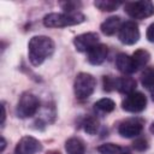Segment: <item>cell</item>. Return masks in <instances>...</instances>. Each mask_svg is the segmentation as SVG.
Masks as SVG:
<instances>
[{"label": "cell", "mask_w": 154, "mask_h": 154, "mask_svg": "<svg viewBox=\"0 0 154 154\" xmlns=\"http://www.w3.org/2000/svg\"><path fill=\"white\" fill-rule=\"evenodd\" d=\"M29 60L34 66L41 65L54 52V42L47 36H34L28 45Z\"/></svg>", "instance_id": "1"}, {"label": "cell", "mask_w": 154, "mask_h": 154, "mask_svg": "<svg viewBox=\"0 0 154 154\" xmlns=\"http://www.w3.org/2000/svg\"><path fill=\"white\" fill-rule=\"evenodd\" d=\"M85 17L81 12H64V13H48L43 17V25L47 28H64L76 25L84 22Z\"/></svg>", "instance_id": "2"}, {"label": "cell", "mask_w": 154, "mask_h": 154, "mask_svg": "<svg viewBox=\"0 0 154 154\" xmlns=\"http://www.w3.org/2000/svg\"><path fill=\"white\" fill-rule=\"evenodd\" d=\"M96 87V79L93 75L87 72H81L76 76L75 83H73V90L75 95L79 100L88 99L95 90Z\"/></svg>", "instance_id": "3"}, {"label": "cell", "mask_w": 154, "mask_h": 154, "mask_svg": "<svg viewBox=\"0 0 154 154\" xmlns=\"http://www.w3.org/2000/svg\"><path fill=\"white\" fill-rule=\"evenodd\" d=\"M124 11L135 19H144L154 14V5L148 0L131 1L124 5Z\"/></svg>", "instance_id": "4"}, {"label": "cell", "mask_w": 154, "mask_h": 154, "mask_svg": "<svg viewBox=\"0 0 154 154\" xmlns=\"http://www.w3.org/2000/svg\"><path fill=\"white\" fill-rule=\"evenodd\" d=\"M38 106H40V101L34 94L24 93L17 103L16 113L19 118H29L37 112Z\"/></svg>", "instance_id": "5"}, {"label": "cell", "mask_w": 154, "mask_h": 154, "mask_svg": "<svg viewBox=\"0 0 154 154\" xmlns=\"http://www.w3.org/2000/svg\"><path fill=\"white\" fill-rule=\"evenodd\" d=\"M146 105H147V99L140 91H134L126 95L122 102L123 109L126 112H131V113H137V112L143 111L146 108Z\"/></svg>", "instance_id": "6"}, {"label": "cell", "mask_w": 154, "mask_h": 154, "mask_svg": "<svg viewBox=\"0 0 154 154\" xmlns=\"http://www.w3.org/2000/svg\"><path fill=\"white\" fill-rule=\"evenodd\" d=\"M140 38V30L138 25L128 20L122 24L119 29V40L124 45H135Z\"/></svg>", "instance_id": "7"}, {"label": "cell", "mask_w": 154, "mask_h": 154, "mask_svg": "<svg viewBox=\"0 0 154 154\" xmlns=\"http://www.w3.org/2000/svg\"><path fill=\"white\" fill-rule=\"evenodd\" d=\"M142 129H143L142 120L137 119V118H131V119H126L119 124L118 132L120 136H123L125 138H131V137L138 136L141 134Z\"/></svg>", "instance_id": "8"}, {"label": "cell", "mask_w": 154, "mask_h": 154, "mask_svg": "<svg viewBox=\"0 0 154 154\" xmlns=\"http://www.w3.org/2000/svg\"><path fill=\"white\" fill-rule=\"evenodd\" d=\"M99 43V35L96 32H85L75 37L73 45L78 52H89Z\"/></svg>", "instance_id": "9"}, {"label": "cell", "mask_w": 154, "mask_h": 154, "mask_svg": "<svg viewBox=\"0 0 154 154\" xmlns=\"http://www.w3.org/2000/svg\"><path fill=\"white\" fill-rule=\"evenodd\" d=\"M38 150H41V143L31 136H24L17 143L14 154H35Z\"/></svg>", "instance_id": "10"}, {"label": "cell", "mask_w": 154, "mask_h": 154, "mask_svg": "<svg viewBox=\"0 0 154 154\" xmlns=\"http://www.w3.org/2000/svg\"><path fill=\"white\" fill-rule=\"evenodd\" d=\"M116 66L117 69L125 73V75H130V73H134L136 70H137V66L132 59V57L125 54V53H120L117 55L116 58Z\"/></svg>", "instance_id": "11"}, {"label": "cell", "mask_w": 154, "mask_h": 154, "mask_svg": "<svg viewBox=\"0 0 154 154\" xmlns=\"http://www.w3.org/2000/svg\"><path fill=\"white\" fill-rule=\"evenodd\" d=\"M107 46L102 43H97L88 52V61L93 65H100L105 61L107 57Z\"/></svg>", "instance_id": "12"}, {"label": "cell", "mask_w": 154, "mask_h": 154, "mask_svg": "<svg viewBox=\"0 0 154 154\" xmlns=\"http://www.w3.org/2000/svg\"><path fill=\"white\" fill-rule=\"evenodd\" d=\"M113 88L117 89L119 93L129 95L135 91L136 81L131 77H119V78L113 79Z\"/></svg>", "instance_id": "13"}, {"label": "cell", "mask_w": 154, "mask_h": 154, "mask_svg": "<svg viewBox=\"0 0 154 154\" xmlns=\"http://www.w3.org/2000/svg\"><path fill=\"white\" fill-rule=\"evenodd\" d=\"M120 26H122L120 17H118V16H113V17L107 18V19L101 24L100 29H101V31H102L105 35L111 36V35L116 34L117 31H119Z\"/></svg>", "instance_id": "14"}, {"label": "cell", "mask_w": 154, "mask_h": 154, "mask_svg": "<svg viewBox=\"0 0 154 154\" xmlns=\"http://www.w3.org/2000/svg\"><path fill=\"white\" fill-rule=\"evenodd\" d=\"M65 149L67 154H84L85 147L82 140L77 137H71L65 143Z\"/></svg>", "instance_id": "15"}, {"label": "cell", "mask_w": 154, "mask_h": 154, "mask_svg": "<svg viewBox=\"0 0 154 154\" xmlns=\"http://www.w3.org/2000/svg\"><path fill=\"white\" fill-rule=\"evenodd\" d=\"M82 125H83V129H84V131L87 134L94 135V134H96V131L99 129V120L95 117H93V116H88L83 120Z\"/></svg>", "instance_id": "16"}, {"label": "cell", "mask_w": 154, "mask_h": 154, "mask_svg": "<svg viewBox=\"0 0 154 154\" xmlns=\"http://www.w3.org/2000/svg\"><path fill=\"white\" fill-rule=\"evenodd\" d=\"M100 154H124V149L114 143H103L97 147Z\"/></svg>", "instance_id": "17"}, {"label": "cell", "mask_w": 154, "mask_h": 154, "mask_svg": "<svg viewBox=\"0 0 154 154\" xmlns=\"http://www.w3.org/2000/svg\"><path fill=\"white\" fill-rule=\"evenodd\" d=\"M149 58H150L149 53H148L147 51H144V49H137V51L132 54V59H134V61H135L137 69L144 66V65L148 63Z\"/></svg>", "instance_id": "18"}, {"label": "cell", "mask_w": 154, "mask_h": 154, "mask_svg": "<svg viewBox=\"0 0 154 154\" xmlns=\"http://www.w3.org/2000/svg\"><path fill=\"white\" fill-rule=\"evenodd\" d=\"M114 108H116L114 101L111 100V99H108V97L101 99V100H99V101L95 103V109H97V111H100V112H103V113H109V112H112Z\"/></svg>", "instance_id": "19"}, {"label": "cell", "mask_w": 154, "mask_h": 154, "mask_svg": "<svg viewBox=\"0 0 154 154\" xmlns=\"http://www.w3.org/2000/svg\"><path fill=\"white\" fill-rule=\"evenodd\" d=\"M141 83L146 88H154V67H147L141 75Z\"/></svg>", "instance_id": "20"}, {"label": "cell", "mask_w": 154, "mask_h": 154, "mask_svg": "<svg viewBox=\"0 0 154 154\" xmlns=\"http://www.w3.org/2000/svg\"><path fill=\"white\" fill-rule=\"evenodd\" d=\"M94 5L101 11L111 12V11H114L118 6H120V2L119 1H112V0H97L94 2Z\"/></svg>", "instance_id": "21"}, {"label": "cell", "mask_w": 154, "mask_h": 154, "mask_svg": "<svg viewBox=\"0 0 154 154\" xmlns=\"http://www.w3.org/2000/svg\"><path fill=\"white\" fill-rule=\"evenodd\" d=\"M147 38L150 42H154V23H152L147 29Z\"/></svg>", "instance_id": "22"}, {"label": "cell", "mask_w": 154, "mask_h": 154, "mask_svg": "<svg viewBox=\"0 0 154 154\" xmlns=\"http://www.w3.org/2000/svg\"><path fill=\"white\" fill-rule=\"evenodd\" d=\"M134 148H136V149H138V150L146 149V148H147V142H146V140H138V141H136V142L134 143Z\"/></svg>", "instance_id": "23"}, {"label": "cell", "mask_w": 154, "mask_h": 154, "mask_svg": "<svg viewBox=\"0 0 154 154\" xmlns=\"http://www.w3.org/2000/svg\"><path fill=\"white\" fill-rule=\"evenodd\" d=\"M1 108H2V119H1V124H4V122H5V114H6V113H5V107L2 106Z\"/></svg>", "instance_id": "24"}, {"label": "cell", "mask_w": 154, "mask_h": 154, "mask_svg": "<svg viewBox=\"0 0 154 154\" xmlns=\"http://www.w3.org/2000/svg\"><path fill=\"white\" fill-rule=\"evenodd\" d=\"M5 146H6V142H5V140H4V137L1 138V152L5 149Z\"/></svg>", "instance_id": "25"}, {"label": "cell", "mask_w": 154, "mask_h": 154, "mask_svg": "<svg viewBox=\"0 0 154 154\" xmlns=\"http://www.w3.org/2000/svg\"><path fill=\"white\" fill-rule=\"evenodd\" d=\"M150 131L154 134V123H153V124H152V126H150Z\"/></svg>", "instance_id": "26"}, {"label": "cell", "mask_w": 154, "mask_h": 154, "mask_svg": "<svg viewBox=\"0 0 154 154\" xmlns=\"http://www.w3.org/2000/svg\"><path fill=\"white\" fill-rule=\"evenodd\" d=\"M152 99H153V101H154V89H153V91H152Z\"/></svg>", "instance_id": "27"}, {"label": "cell", "mask_w": 154, "mask_h": 154, "mask_svg": "<svg viewBox=\"0 0 154 154\" xmlns=\"http://www.w3.org/2000/svg\"><path fill=\"white\" fill-rule=\"evenodd\" d=\"M49 154H60L59 152H52V153H49Z\"/></svg>", "instance_id": "28"}]
</instances>
